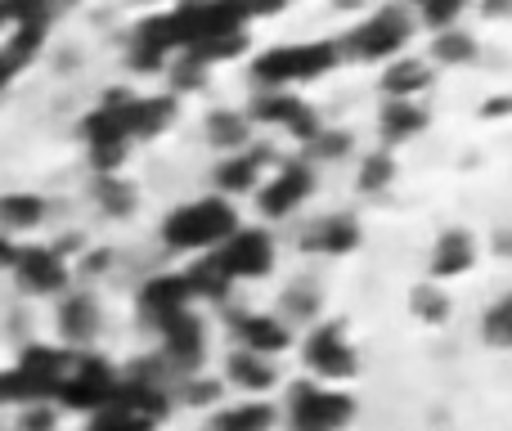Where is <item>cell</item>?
Returning <instances> with one entry per match:
<instances>
[{"mask_svg":"<svg viewBox=\"0 0 512 431\" xmlns=\"http://www.w3.org/2000/svg\"><path fill=\"white\" fill-rule=\"evenodd\" d=\"M239 229V216L225 198H198L189 207H176L162 225V238L176 252H198V247H221Z\"/></svg>","mask_w":512,"mask_h":431,"instance_id":"cell-1","label":"cell"},{"mask_svg":"<svg viewBox=\"0 0 512 431\" xmlns=\"http://www.w3.org/2000/svg\"><path fill=\"white\" fill-rule=\"evenodd\" d=\"M342 59V50H337L333 41H315V45H279V50L261 54V59L252 63V77L256 86H292V81H310V77H324V72H333V63Z\"/></svg>","mask_w":512,"mask_h":431,"instance_id":"cell-2","label":"cell"},{"mask_svg":"<svg viewBox=\"0 0 512 431\" xmlns=\"http://www.w3.org/2000/svg\"><path fill=\"white\" fill-rule=\"evenodd\" d=\"M288 414H292V431H342L355 418V400L346 391L297 382L288 391Z\"/></svg>","mask_w":512,"mask_h":431,"instance_id":"cell-3","label":"cell"},{"mask_svg":"<svg viewBox=\"0 0 512 431\" xmlns=\"http://www.w3.org/2000/svg\"><path fill=\"white\" fill-rule=\"evenodd\" d=\"M207 261L225 274V279H261L274 270V238L265 229H234Z\"/></svg>","mask_w":512,"mask_h":431,"instance_id":"cell-4","label":"cell"},{"mask_svg":"<svg viewBox=\"0 0 512 431\" xmlns=\"http://www.w3.org/2000/svg\"><path fill=\"white\" fill-rule=\"evenodd\" d=\"M113 387H117V373L99 355H81V360H72L68 378L59 382L54 396H59L63 409H90V414H99L108 405V396H113Z\"/></svg>","mask_w":512,"mask_h":431,"instance_id":"cell-5","label":"cell"},{"mask_svg":"<svg viewBox=\"0 0 512 431\" xmlns=\"http://www.w3.org/2000/svg\"><path fill=\"white\" fill-rule=\"evenodd\" d=\"M405 41H409V14L400 5H387L346 36V50L355 59H387V54L405 50Z\"/></svg>","mask_w":512,"mask_h":431,"instance_id":"cell-6","label":"cell"},{"mask_svg":"<svg viewBox=\"0 0 512 431\" xmlns=\"http://www.w3.org/2000/svg\"><path fill=\"white\" fill-rule=\"evenodd\" d=\"M306 364H310V373L324 378V382H342V378H351V373L360 369L355 346L346 342L342 324H319L315 333L306 337Z\"/></svg>","mask_w":512,"mask_h":431,"instance_id":"cell-7","label":"cell"},{"mask_svg":"<svg viewBox=\"0 0 512 431\" xmlns=\"http://www.w3.org/2000/svg\"><path fill=\"white\" fill-rule=\"evenodd\" d=\"M248 122H261V126H283L288 135H297L301 144H310L319 135V122H315V108H306L301 99L283 95V90H270V95H256L248 113Z\"/></svg>","mask_w":512,"mask_h":431,"instance_id":"cell-8","label":"cell"},{"mask_svg":"<svg viewBox=\"0 0 512 431\" xmlns=\"http://www.w3.org/2000/svg\"><path fill=\"white\" fill-rule=\"evenodd\" d=\"M14 274L27 292H36V297L68 288V265H63V252H54V247H18Z\"/></svg>","mask_w":512,"mask_h":431,"instance_id":"cell-9","label":"cell"},{"mask_svg":"<svg viewBox=\"0 0 512 431\" xmlns=\"http://www.w3.org/2000/svg\"><path fill=\"white\" fill-rule=\"evenodd\" d=\"M310 189H315V176H310V167H301V162H288V167L279 171L274 180H265L261 194H256V203H261L265 216H288L297 212L301 203L310 198Z\"/></svg>","mask_w":512,"mask_h":431,"instance_id":"cell-10","label":"cell"},{"mask_svg":"<svg viewBox=\"0 0 512 431\" xmlns=\"http://www.w3.org/2000/svg\"><path fill=\"white\" fill-rule=\"evenodd\" d=\"M189 301H194V292H189L185 274H162V279L144 283V292H140V306H144V315H149L158 328L167 324V319L185 315V310H189Z\"/></svg>","mask_w":512,"mask_h":431,"instance_id":"cell-11","label":"cell"},{"mask_svg":"<svg viewBox=\"0 0 512 431\" xmlns=\"http://www.w3.org/2000/svg\"><path fill=\"white\" fill-rule=\"evenodd\" d=\"M234 333H239L243 351L261 355V360L288 351V342H292L288 328H283V319H274V315H239L234 319Z\"/></svg>","mask_w":512,"mask_h":431,"instance_id":"cell-12","label":"cell"},{"mask_svg":"<svg viewBox=\"0 0 512 431\" xmlns=\"http://www.w3.org/2000/svg\"><path fill=\"white\" fill-rule=\"evenodd\" d=\"M162 333V346H167V360H176V364H189L194 369L198 360H203V351H207V333H203V324H198L194 315H176V319H167V324L158 328Z\"/></svg>","mask_w":512,"mask_h":431,"instance_id":"cell-13","label":"cell"},{"mask_svg":"<svg viewBox=\"0 0 512 431\" xmlns=\"http://www.w3.org/2000/svg\"><path fill=\"white\" fill-rule=\"evenodd\" d=\"M477 265V243L463 229H450V234L436 238L432 252V279H454V274H468Z\"/></svg>","mask_w":512,"mask_h":431,"instance_id":"cell-14","label":"cell"},{"mask_svg":"<svg viewBox=\"0 0 512 431\" xmlns=\"http://www.w3.org/2000/svg\"><path fill=\"white\" fill-rule=\"evenodd\" d=\"M265 162H270V153H261V149L230 153V158L216 167V189H221V194H248V189H256V180H261Z\"/></svg>","mask_w":512,"mask_h":431,"instance_id":"cell-15","label":"cell"},{"mask_svg":"<svg viewBox=\"0 0 512 431\" xmlns=\"http://www.w3.org/2000/svg\"><path fill=\"white\" fill-rule=\"evenodd\" d=\"M176 122V99L158 95V99H131L126 104V140L131 135H162Z\"/></svg>","mask_w":512,"mask_h":431,"instance_id":"cell-16","label":"cell"},{"mask_svg":"<svg viewBox=\"0 0 512 431\" xmlns=\"http://www.w3.org/2000/svg\"><path fill=\"white\" fill-rule=\"evenodd\" d=\"M423 126H427V108H418L414 99H391V104L382 108V140L387 144L414 140Z\"/></svg>","mask_w":512,"mask_h":431,"instance_id":"cell-17","label":"cell"},{"mask_svg":"<svg viewBox=\"0 0 512 431\" xmlns=\"http://www.w3.org/2000/svg\"><path fill=\"white\" fill-rule=\"evenodd\" d=\"M225 378H230L239 391H252V396H261V391L274 387V364L261 360V355H252V351H234L230 364H225Z\"/></svg>","mask_w":512,"mask_h":431,"instance_id":"cell-18","label":"cell"},{"mask_svg":"<svg viewBox=\"0 0 512 431\" xmlns=\"http://www.w3.org/2000/svg\"><path fill=\"white\" fill-rule=\"evenodd\" d=\"M59 324H63V337H68V342H90L95 328H99L95 297H90V292H72V297L63 301V310H59Z\"/></svg>","mask_w":512,"mask_h":431,"instance_id":"cell-19","label":"cell"},{"mask_svg":"<svg viewBox=\"0 0 512 431\" xmlns=\"http://www.w3.org/2000/svg\"><path fill=\"white\" fill-rule=\"evenodd\" d=\"M310 247L324 256H346L360 247V225H355L351 216H328V220H319V229L310 234Z\"/></svg>","mask_w":512,"mask_h":431,"instance_id":"cell-20","label":"cell"},{"mask_svg":"<svg viewBox=\"0 0 512 431\" xmlns=\"http://www.w3.org/2000/svg\"><path fill=\"white\" fill-rule=\"evenodd\" d=\"M427 86H432V72L418 59H396L382 72V90H387L391 99H414L418 90H427Z\"/></svg>","mask_w":512,"mask_h":431,"instance_id":"cell-21","label":"cell"},{"mask_svg":"<svg viewBox=\"0 0 512 431\" xmlns=\"http://www.w3.org/2000/svg\"><path fill=\"white\" fill-rule=\"evenodd\" d=\"M45 220V203L36 194H0V234L36 229Z\"/></svg>","mask_w":512,"mask_h":431,"instance_id":"cell-22","label":"cell"},{"mask_svg":"<svg viewBox=\"0 0 512 431\" xmlns=\"http://www.w3.org/2000/svg\"><path fill=\"white\" fill-rule=\"evenodd\" d=\"M274 427V405L265 400H248V405H234L216 418L212 431H270Z\"/></svg>","mask_w":512,"mask_h":431,"instance_id":"cell-23","label":"cell"},{"mask_svg":"<svg viewBox=\"0 0 512 431\" xmlns=\"http://www.w3.org/2000/svg\"><path fill=\"white\" fill-rule=\"evenodd\" d=\"M248 131H252V122L243 113H212V122H207L212 144L225 153H239L243 144H248Z\"/></svg>","mask_w":512,"mask_h":431,"instance_id":"cell-24","label":"cell"},{"mask_svg":"<svg viewBox=\"0 0 512 431\" xmlns=\"http://www.w3.org/2000/svg\"><path fill=\"white\" fill-rule=\"evenodd\" d=\"M432 54L441 63H468V59H477V36L459 32V27H445V32H436Z\"/></svg>","mask_w":512,"mask_h":431,"instance_id":"cell-25","label":"cell"},{"mask_svg":"<svg viewBox=\"0 0 512 431\" xmlns=\"http://www.w3.org/2000/svg\"><path fill=\"white\" fill-rule=\"evenodd\" d=\"M409 306H414V315L423 319V324H441V319L450 315V297H445L436 283H418L414 297H409Z\"/></svg>","mask_w":512,"mask_h":431,"instance_id":"cell-26","label":"cell"},{"mask_svg":"<svg viewBox=\"0 0 512 431\" xmlns=\"http://www.w3.org/2000/svg\"><path fill=\"white\" fill-rule=\"evenodd\" d=\"M391 180H396V158H391L387 149L369 153V158H364V167H360V189H364V194H378V189H387Z\"/></svg>","mask_w":512,"mask_h":431,"instance_id":"cell-27","label":"cell"},{"mask_svg":"<svg viewBox=\"0 0 512 431\" xmlns=\"http://www.w3.org/2000/svg\"><path fill=\"white\" fill-rule=\"evenodd\" d=\"M185 283H189V292H194V297H212V301H221L225 292H230V279H225L212 261H198L194 270L185 274Z\"/></svg>","mask_w":512,"mask_h":431,"instance_id":"cell-28","label":"cell"},{"mask_svg":"<svg viewBox=\"0 0 512 431\" xmlns=\"http://www.w3.org/2000/svg\"><path fill=\"white\" fill-rule=\"evenodd\" d=\"M481 337H486V346H495V351L512 346V301L508 297L499 301V306H490L486 324H481Z\"/></svg>","mask_w":512,"mask_h":431,"instance_id":"cell-29","label":"cell"},{"mask_svg":"<svg viewBox=\"0 0 512 431\" xmlns=\"http://www.w3.org/2000/svg\"><path fill=\"white\" fill-rule=\"evenodd\" d=\"M99 203L108 207L113 216H131L135 212V189L126 185V180H117V176H99Z\"/></svg>","mask_w":512,"mask_h":431,"instance_id":"cell-30","label":"cell"},{"mask_svg":"<svg viewBox=\"0 0 512 431\" xmlns=\"http://www.w3.org/2000/svg\"><path fill=\"white\" fill-rule=\"evenodd\" d=\"M90 431H153V423L140 414H126V409H117V405H104L90 418Z\"/></svg>","mask_w":512,"mask_h":431,"instance_id":"cell-31","label":"cell"},{"mask_svg":"<svg viewBox=\"0 0 512 431\" xmlns=\"http://www.w3.org/2000/svg\"><path fill=\"white\" fill-rule=\"evenodd\" d=\"M468 9V0H423L418 5V14H423V23L432 27V32H445V27H454V18Z\"/></svg>","mask_w":512,"mask_h":431,"instance_id":"cell-32","label":"cell"},{"mask_svg":"<svg viewBox=\"0 0 512 431\" xmlns=\"http://www.w3.org/2000/svg\"><path fill=\"white\" fill-rule=\"evenodd\" d=\"M310 144H315L319 158H346V153H351V135L346 131H319Z\"/></svg>","mask_w":512,"mask_h":431,"instance_id":"cell-33","label":"cell"},{"mask_svg":"<svg viewBox=\"0 0 512 431\" xmlns=\"http://www.w3.org/2000/svg\"><path fill=\"white\" fill-rule=\"evenodd\" d=\"M221 382H212V378H194V382H185V400L189 405H216L221 400Z\"/></svg>","mask_w":512,"mask_h":431,"instance_id":"cell-34","label":"cell"},{"mask_svg":"<svg viewBox=\"0 0 512 431\" xmlns=\"http://www.w3.org/2000/svg\"><path fill=\"white\" fill-rule=\"evenodd\" d=\"M54 423H59V409H50L45 400H41V405H27L23 431H54Z\"/></svg>","mask_w":512,"mask_h":431,"instance_id":"cell-35","label":"cell"},{"mask_svg":"<svg viewBox=\"0 0 512 431\" xmlns=\"http://www.w3.org/2000/svg\"><path fill=\"white\" fill-rule=\"evenodd\" d=\"M203 68H207V63H198L194 54H189V59H180V68H176V86H180V90H185V86H189V90H198V86L207 81V77H203Z\"/></svg>","mask_w":512,"mask_h":431,"instance_id":"cell-36","label":"cell"},{"mask_svg":"<svg viewBox=\"0 0 512 431\" xmlns=\"http://www.w3.org/2000/svg\"><path fill=\"white\" fill-rule=\"evenodd\" d=\"M14 261H18V247H14V238H9V234H0V270H14Z\"/></svg>","mask_w":512,"mask_h":431,"instance_id":"cell-37","label":"cell"},{"mask_svg":"<svg viewBox=\"0 0 512 431\" xmlns=\"http://www.w3.org/2000/svg\"><path fill=\"white\" fill-rule=\"evenodd\" d=\"M481 14H486V18H504L508 14V0H486V5H481Z\"/></svg>","mask_w":512,"mask_h":431,"instance_id":"cell-38","label":"cell"},{"mask_svg":"<svg viewBox=\"0 0 512 431\" xmlns=\"http://www.w3.org/2000/svg\"><path fill=\"white\" fill-rule=\"evenodd\" d=\"M504 113H508V99H504V95L490 99V104H486V117H504Z\"/></svg>","mask_w":512,"mask_h":431,"instance_id":"cell-39","label":"cell"},{"mask_svg":"<svg viewBox=\"0 0 512 431\" xmlns=\"http://www.w3.org/2000/svg\"><path fill=\"white\" fill-rule=\"evenodd\" d=\"M0 27H9V0H0Z\"/></svg>","mask_w":512,"mask_h":431,"instance_id":"cell-40","label":"cell"},{"mask_svg":"<svg viewBox=\"0 0 512 431\" xmlns=\"http://www.w3.org/2000/svg\"><path fill=\"white\" fill-rule=\"evenodd\" d=\"M337 9H355V5H364V0H333Z\"/></svg>","mask_w":512,"mask_h":431,"instance_id":"cell-41","label":"cell"},{"mask_svg":"<svg viewBox=\"0 0 512 431\" xmlns=\"http://www.w3.org/2000/svg\"><path fill=\"white\" fill-rule=\"evenodd\" d=\"M409 5H423V0H409Z\"/></svg>","mask_w":512,"mask_h":431,"instance_id":"cell-42","label":"cell"}]
</instances>
